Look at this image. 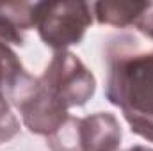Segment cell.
<instances>
[{"label":"cell","mask_w":153,"mask_h":151,"mask_svg":"<svg viewBox=\"0 0 153 151\" xmlns=\"http://www.w3.org/2000/svg\"><path fill=\"white\" fill-rule=\"evenodd\" d=\"M105 98L123 114L153 115V50L134 36H116L105 46Z\"/></svg>","instance_id":"6da1fadb"},{"label":"cell","mask_w":153,"mask_h":151,"mask_svg":"<svg viewBox=\"0 0 153 151\" xmlns=\"http://www.w3.org/2000/svg\"><path fill=\"white\" fill-rule=\"evenodd\" d=\"M5 98L16 107L30 133L48 137L70 117L68 109L41 84L38 76L23 73L7 91Z\"/></svg>","instance_id":"7a4b0ae2"},{"label":"cell","mask_w":153,"mask_h":151,"mask_svg":"<svg viewBox=\"0 0 153 151\" xmlns=\"http://www.w3.org/2000/svg\"><path fill=\"white\" fill-rule=\"evenodd\" d=\"M93 23V7L87 2H38L36 30L41 41L55 52L80 44Z\"/></svg>","instance_id":"3957f363"},{"label":"cell","mask_w":153,"mask_h":151,"mask_svg":"<svg viewBox=\"0 0 153 151\" xmlns=\"http://www.w3.org/2000/svg\"><path fill=\"white\" fill-rule=\"evenodd\" d=\"M39 80L66 109L85 105L96 91L94 75L68 50L53 53Z\"/></svg>","instance_id":"277c9868"},{"label":"cell","mask_w":153,"mask_h":151,"mask_svg":"<svg viewBox=\"0 0 153 151\" xmlns=\"http://www.w3.org/2000/svg\"><path fill=\"white\" fill-rule=\"evenodd\" d=\"M123 130L112 112H96L78 119L80 151H117Z\"/></svg>","instance_id":"5b68a950"},{"label":"cell","mask_w":153,"mask_h":151,"mask_svg":"<svg viewBox=\"0 0 153 151\" xmlns=\"http://www.w3.org/2000/svg\"><path fill=\"white\" fill-rule=\"evenodd\" d=\"M11 44L23 46L25 39L7 18L0 14V93L4 96L16 84V80L27 71Z\"/></svg>","instance_id":"8992f818"},{"label":"cell","mask_w":153,"mask_h":151,"mask_svg":"<svg viewBox=\"0 0 153 151\" xmlns=\"http://www.w3.org/2000/svg\"><path fill=\"white\" fill-rule=\"evenodd\" d=\"M153 2H94L93 14L100 25H111L117 29L135 27L137 20L152 7Z\"/></svg>","instance_id":"52a82bcc"},{"label":"cell","mask_w":153,"mask_h":151,"mask_svg":"<svg viewBox=\"0 0 153 151\" xmlns=\"http://www.w3.org/2000/svg\"><path fill=\"white\" fill-rule=\"evenodd\" d=\"M38 2H0V14L7 18L20 32L36 27Z\"/></svg>","instance_id":"ba28073f"},{"label":"cell","mask_w":153,"mask_h":151,"mask_svg":"<svg viewBox=\"0 0 153 151\" xmlns=\"http://www.w3.org/2000/svg\"><path fill=\"white\" fill-rule=\"evenodd\" d=\"M78 119L80 117L70 115L57 132L46 137V146L50 148V151H80Z\"/></svg>","instance_id":"9c48e42d"},{"label":"cell","mask_w":153,"mask_h":151,"mask_svg":"<svg viewBox=\"0 0 153 151\" xmlns=\"http://www.w3.org/2000/svg\"><path fill=\"white\" fill-rule=\"evenodd\" d=\"M20 133V121L13 114L9 100L0 93V144L9 142Z\"/></svg>","instance_id":"30bf717a"},{"label":"cell","mask_w":153,"mask_h":151,"mask_svg":"<svg viewBox=\"0 0 153 151\" xmlns=\"http://www.w3.org/2000/svg\"><path fill=\"white\" fill-rule=\"evenodd\" d=\"M123 115L130 124L132 133L153 142V115H139V114H123Z\"/></svg>","instance_id":"8fae6325"},{"label":"cell","mask_w":153,"mask_h":151,"mask_svg":"<svg viewBox=\"0 0 153 151\" xmlns=\"http://www.w3.org/2000/svg\"><path fill=\"white\" fill-rule=\"evenodd\" d=\"M135 29H137L141 34H144L146 38L153 39V4H152V7L137 20Z\"/></svg>","instance_id":"7c38bea8"},{"label":"cell","mask_w":153,"mask_h":151,"mask_svg":"<svg viewBox=\"0 0 153 151\" xmlns=\"http://www.w3.org/2000/svg\"><path fill=\"white\" fill-rule=\"evenodd\" d=\"M125 151H153L152 148H148V146H143V144H137V146H132V148H128V150Z\"/></svg>","instance_id":"4fadbf2b"}]
</instances>
